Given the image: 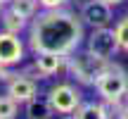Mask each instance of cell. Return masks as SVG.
Masks as SVG:
<instances>
[{
    "label": "cell",
    "instance_id": "1",
    "mask_svg": "<svg viewBox=\"0 0 128 119\" xmlns=\"http://www.w3.org/2000/svg\"><path fill=\"white\" fill-rule=\"evenodd\" d=\"M83 41V22L64 7L43 10L31 19L28 48L36 52H60L71 55Z\"/></svg>",
    "mask_w": 128,
    "mask_h": 119
},
{
    "label": "cell",
    "instance_id": "2",
    "mask_svg": "<svg viewBox=\"0 0 128 119\" xmlns=\"http://www.w3.org/2000/svg\"><path fill=\"white\" fill-rule=\"evenodd\" d=\"M92 86H95L97 95L102 98V102H107L109 107H119L124 102L126 91H128V72L121 64L109 62L107 69L97 76V81Z\"/></svg>",
    "mask_w": 128,
    "mask_h": 119
},
{
    "label": "cell",
    "instance_id": "3",
    "mask_svg": "<svg viewBox=\"0 0 128 119\" xmlns=\"http://www.w3.org/2000/svg\"><path fill=\"white\" fill-rule=\"evenodd\" d=\"M109 62H112V60L95 57L92 52H88V50L86 52L74 50L71 55H66V64H64V67L69 69L71 79H76L81 86H92V83L97 81V76L107 69Z\"/></svg>",
    "mask_w": 128,
    "mask_h": 119
},
{
    "label": "cell",
    "instance_id": "4",
    "mask_svg": "<svg viewBox=\"0 0 128 119\" xmlns=\"http://www.w3.org/2000/svg\"><path fill=\"white\" fill-rule=\"evenodd\" d=\"M48 100H50L52 110L57 114H74L78 105H81V91L71 83H55L48 91Z\"/></svg>",
    "mask_w": 128,
    "mask_h": 119
},
{
    "label": "cell",
    "instance_id": "5",
    "mask_svg": "<svg viewBox=\"0 0 128 119\" xmlns=\"http://www.w3.org/2000/svg\"><path fill=\"white\" fill-rule=\"evenodd\" d=\"M86 50H88V52H92L95 57L112 60L116 52H119V43H116L114 29H109V26L92 29V33L88 36V45H86Z\"/></svg>",
    "mask_w": 128,
    "mask_h": 119
},
{
    "label": "cell",
    "instance_id": "6",
    "mask_svg": "<svg viewBox=\"0 0 128 119\" xmlns=\"http://www.w3.org/2000/svg\"><path fill=\"white\" fill-rule=\"evenodd\" d=\"M112 19H114V7L102 0H86L81 7V22L88 24L92 29H100V26H109Z\"/></svg>",
    "mask_w": 128,
    "mask_h": 119
},
{
    "label": "cell",
    "instance_id": "7",
    "mask_svg": "<svg viewBox=\"0 0 128 119\" xmlns=\"http://www.w3.org/2000/svg\"><path fill=\"white\" fill-rule=\"evenodd\" d=\"M24 48L22 38L17 33H10V31H0V64L5 67H14L24 60Z\"/></svg>",
    "mask_w": 128,
    "mask_h": 119
},
{
    "label": "cell",
    "instance_id": "8",
    "mask_svg": "<svg viewBox=\"0 0 128 119\" xmlns=\"http://www.w3.org/2000/svg\"><path fill=\"white\" fill-rule=\"evenodd\" d=\"M36 93H38L36 79L26 76V74H12V76L7 79V95H12L19 105L26 102V100H31Z\"/></svg>",
    "mask_w": 128,
    "mask_h": 119
},
{
    "label": "cell",
    "instance_id": "9",
    "mask_svg": "<svg viewBox=\"0 0 128 119\" xmlns=\"http://www.w3.org/2000/svg\"><path fill=\"white\" fill-rule=\"evenodd\" d=\"M64 64H66V55H60V52H36L33 69L38 72L40 79H48L52 74H57L60 69H64Z\"/></svg>",
    "mask_w": 128,
    "mask_h": 119
},
{
    "label": "cell",
    "instance_id": "10",
    "mask_svg": "<svg viewBox=\"0 0 128 119\" xmlns=\"http://www.w3.org/2000/svg\"><path fill=\"white\" fill-rule=\"evenodd\" d=\"M55 114V110H52L50 100H48V95H33L31 100H26V117L28 119H50Z\"/></svg>",
    "mask_w": 128,
    "mask_h": 119
},
{
    "label": "cell",
    "instance_id": "11",
    "mask_svg": "<svg viewBox=\"0 0 128 119\" xmlns=\"http://www.w3.org/2000/svg\"><path fill=\"white\" fill-rule=\"evenodd\" d=\"M76 119H109V105L107 102H81L74 110Z\"/></svg>",
    "mask_w": 128,
    "mask_h": 119
},
{
    "label": "cell",
    "instance_id": "12",
    "mask_svg": "<svg viewBox=\"0 0 128 119\" xmlns=\"http://www.w3.org/2000/svg\"><path fill=\"white\" fill-rule=\"evenodd\" d=\"M0 24H2V31H10V33H22V31H26V26H28V19H24V17H19L17 12H12V10H5L2 7V12H0Z\"/></svg>",
    "mask_w": 128,
    "mask_h": 119
},
{
    "label": "cell",
    "instance_id": "13",
    "mask_svg": "<svg viewBox=\"0 0 128 119\" xmlns=\"http://www.w3.org/2000/svg\"><path fill=\"white\" fill-rule=\"evenodd\" d=\"M10 10L24 19H33L40 12V3L38 0H10Z\"/></svg>",
    "mask_w": 128,
    "mask_h": 119
},
{
    "label": "cell",
    "instance_id": "14",
    "mask_svg": "<svg viewBox=\"0 0 128 119\" xmlns=\"http://www.w3.org/2000/svg\"><path fill=\"white\" fill-rule=\"evenodd\" d=\"M19 114V102L12 95H0V119H17Z\"/></svg>",
    "mask_w": 128,
    "mask_h": 119
},
{
    "label": "cell",
    "instance_id": "15",
    "mask_svg": "<svg viewBox=\"0 0 128 119\" xmlns=\"http://www.w3.org/2000/svg\"><path fill=\"white\" fill-rule=\"evenodd\" d=\"M114 36H116V43H119V50L128 52V17H121L114 24Z\"/></svg>",
    "mask_w": 128,
    "mask_h": 119
},
{
    "label": "cell",
    "instance_id": "16",
    "mask_svg": "<svg viewBox=\"0 0 128 119\" xmlns=\"http://www.w3.org/2000/svg\"><path fill=\"white\" fill-rule=\"evenodd\" d=\"M43 10H55V7H64L66 0H38Z\"/></svg>",
    "mask_w": 128,
    "mask_h": 119
},
{
    "label": "cell",
    "instance_id": "17",
    "mask_svg": "<svg viewBox=\"0 0 128 119\" xmlns=\"http://www.w3.org/2000/svg\"><path fill=\"white\" fill-rule=\"evenodd\" d=\"M10 76H12V72H10V67H5V64H0V81H7Z\"/></svg>",
    "mask_w": 128,
    "mask_h": 119
},
{
    "label": "cell",
    "instance_id": "18",
    "mask_svg": "<svg viewBox=\"0 0 128 119\" xmlns=\"http://www.w3.org/2000/svg\"><path fill=\"white\" fill-rule=\"evenodd\" d=\"M116 110H119V114H116L119 119H128V102H126V105H119Z\"/></svg>",
    "mask_w": 128,
    "mask_h": 119
},
{
    "label": "cell",
    "instance_id": "19",
    "mask_svg": "<svg viewBox=\"0 0 128 119\" xmlns=\"http://www.w3.org/2000/svg\"><path fill=\"white\" fill-rule=\"evenodd\" d=\"M102 3H107V5H112V7H116V5H121L124 0H102Z\"/></svg>",
    "mask_w": 128,
    "mask_h": 119
},
{
    "label": "cell",
    "instance_id": "20",
    "mask_svg": "<svg viewBox=\"0 0 128 119\" xmlns=\"http://www.w3.org/2000/svg\"><path fill=\"white\" fill-rule=\"evenodd\" d=\"M62 119H76V117H74V114H64Z\"/></svg>",
    "mask_w": 128,
    "mask_h": 119
},
{
    "label": "cell",
    "instance_id": "21",
    "mask_svg": "<svg viewBox=\"0 0 128 119\" xmlns=\"http://www.w3.org/2000/svg\"><path fill=\"white\" fill-rule=\"evenodd\" d=\"M0 3H2V5H10V0H0Z\"/></svg>",
    "mask_w": 128,
    "mask_h": 119
},
{
    "label": "cell",
    "instance_id": "22",
    "mask_svg": "<svg viewBox=\"0 0 128 119\" xmlns=\"http://www.w3.org/2000/svg\"><path fill=\"white\" fill-rule=\"evenodd\" d=\"M124 100H126V102H128V91H126V95H124Z\"/></svg>",
    "mask_w": 128,
    "mask_h": 119
},
{
    "label": "cell",
    "instance_id": "23",
    "mask_svg": "<svg viewBox=\"0 0 128 119\" xmlns=\"http://www.w3.org/2000/svg\"><path fill=\"white\" fill-rule=\"evenodd\" d=\"M2 7H5V5H2V3H0V12H2Z\"/></svg>",
    "mask_w": 128,
    "mask_h": 119
}]
</instances>
